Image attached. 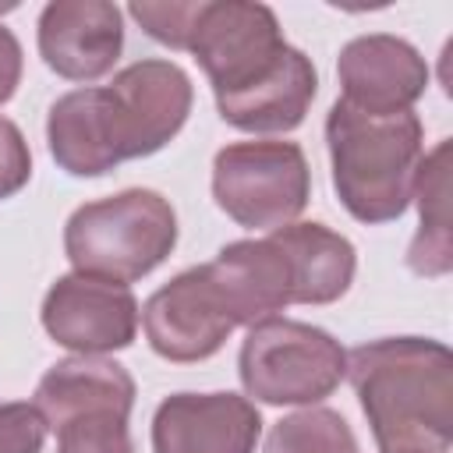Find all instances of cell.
<instances>
[{
  "label": "cell",
  "instance_id": "obj_12",
  "mask_svg": "<svg viewBox=\"0 0 453 453\" xmlns=\"http://www.w3.org/2000/svg\"><path fill=\"white\" fill-rule=\"evenodd\" d=\"M124 50L120 7L106 0H53L39 14V57L67 81H96Z\"/></svg>",
  "mask_w": 453,
  "mask_h": 453
},
{
  "label": "cell",
  "instance_id": "obj_15",
  "mask_svg": "<svg viewBox=\"0 0 453 453\" xmlns=\"http://www.w3.org/2000/svg\"><path fill=\"white\" fill-rule=\"evenodd\" d=\"M46 421V428H57L60 421H67L71 414L81 411H120L131 414L134 407V379L127 375L124 365L110 361V357H67L60 365H53L39 386H35V400H32Z\"/></svg>",
  "mask_w": 453,
  "mask_h": 453
},
{
  "label": "cell",
  "instance_id": "obj_23",
  "mask_svg": "<svg viewBox=\"0 0 453 453\" xmlns=\"http://www.w3.org/2000/svg\"><path fill=\"white\" fill-rule=\"evenodd\" d=\"M46 432L35 403H0V453H42Z\"/></svg>",
  "mask_w": 453,
  "mask_h": 453
},
{
  "label": "cell",
  "instance_id": "obj_18",
  "mask_svg": "<svg viewBox=\"0 0 453 453\" xmlns=\"http://www.w3.org/2000/svg\"><path fill=\"white\" fill-rule=\"evenodd\" d=\"M449 156L453 142L442 138L428 156H421L414 198H418V234L407 248V265L418 276H446L453 269V226H449Z\"/></svg>",
  "mask_w": 453,
  "mask_h": 453
},
{
  "label": "cell",
  "instance_id": "obj_9",
  "mask_svg": "<svg viewBox=\"0 0 453 453\" xmlns=\"http://www.w3.org/2000/svg\"><path fill=\"white\" fill-rule=\"evenodd\" d=\"M124 159L159 152L191 113V78L173 60H138L106 85Z\"/></svg>",
  "mask_w": 453,
  "mask_h": 453
},
{
  "label": "cell",
  "instance_id": "obj_11",
  "mask_svg": "<svg viewBox=\"0 0 453 453\" xmlns=\"http://www.w3.org/2000/svg\"><path fill=\"white\" fill-rule=\"evenodd\" d=\"M258 407L241 393H173L156 407L152 453H255Z\"/></svg>",
  "mask_w": 453,
  "mask_h": 453
},
{
  "label": "cell",
  "instance_id": "obj_17",
  "mask_svg": "<svg viewBox=\"0 0 453 453\" xmlns=\"http://www.w3.org/2000/svg\"><path fill=\"white\" fill-rule=\"evenodd\" d=\"M315 92H319L315 64L297 50L276 78H269L265 85L251 88L248 96H241L234 103H223L219 117L226 124H234L237 131H251V134L294 131L304 120Z\"/></svg>",
  "mask_w": 453,
  "mask_h": 453
},
{
  "label": "cell",
  "instance_id": "obj_5",
  "mask_svg": "<svg viewBox=\"0 0 453 453\" xmlns=\"http://www.w3.org/2000/svg\"><path fill=\"white\" fill-rule=\"evenodd\" d=\"M188 53L205 71L216 106H223L276 78L297 46L283 39L280 21L265 4L198 0L188 32Z\"/></svg>",
  "mask_w": 453,
  "mask_h": 453
},
{
  "label": "cell",
  "instance_id": "obj_22",
  "mask_svg": "<svg viewBox=\"0 0 453 453\" xmlns=\"http://www.w3.org/2000/svg\"><path fill=\"white\" fill-rule=\"evenodd\" d=\"M127 11L145 28V35H152L156 42H163L170 50H188V32H191L198 0H170V4L142 0V4H131Z\"/></svg>",
  "mask_w": 453,
  "mask_h": 453
},
{
  "label": "cell",
  "instance_id": "obj_2",
  "mask_svg": "<svg viewBox=\"0 0 453 453\" xmlns=\"http://www.w3.org/2000/svg\"><path fill=\"white\" fill-rule=\"evenodd\" d=\"M326 145L336 198L357 223H389L407 212L425 156L414 110L368 117L336 99L326 117Z\"/></svg>",
  "mask_w": 453,
  "mask_h": 453
},
{
  "label": "cell",
  "instance_id": "obj_4",
  "mask_svg": "<svg viewBox=\"0 0 453 453\" xmlns=\"http://www.w3.org/2000/svg\"><path fill=\"white\" fill-rule=\"evenodd\" d=\"M237 372L258 403L311 407L347 379V350L311 322L273 315L248 326Z\"/></svg>",
  "mask_w": 453,
  "mask_h": 453
},
{
  "label": "cell",
  "instance_id": "obj_19",
  "mask_svg": "<svg viewBox=\"0 0 453 453\" xmlns=\"http://www.w3.org/2000/svg\"><path fill=\"white\" fill-rule=\"evenodd\" d=\"M265 453H361V446L343 414L329 407H304L273 425Z\"/></svg>",
  "mask_w": 453,
  "mask_h": 453
},
{
  "label": "cell",
  "instance_id": "obj_21",
  "mask_svg": "<svg viewBox=\"0 0 453 453\" xmlns=\"http://www.w3.org/2000/svg\"><path fill=\"white\" fill-rule=\"evenodd\" d=\"M57 453H134L127 414L120 411H81L60 421Z\"/></svg>",
  "mask_w": 453,
  "mask_h": 453
},
{
  "label": "cell",
  "instance_id": "obj_8",
  "mask_svg": "<svg viewBox=\"0 0 453 453\" xmlns=\"http://www.w3.org/2000/svg\"><path fill=\"white\" fill-rule=\"evenodd\" d=\"M142 311L127 283L67 273L42 297V329L67 350L103 357L134 343Z\"/></svg>",
  "mask_w": 453,
  "mask_h": 453
},
{
  "label": "cell",
  "instance_id": "obj_7",
  "mask_svg": "<svg viewBox=\"0 0 453 453\" xmlns=\"http://www.w3.org/2000/svg\"><path fill=\"white\" fill-rule=\"evenodd\" d=\"M142 329L149 347L177 365L212 357L237 329L230 304L209 265L184 269L163 283L142 308Z\"/></svg>",
  "mask_w": 453,
  "mask_h": 453
},
{
  "label": "cell",
  "instance_id": "obj_6",
  "mask_svg": "<svg viewBox=\"0 0 453 453\" xmlns=\"http://www.w3.org/2000/svg\"><path fill=\"white\" fill-rule=\"evenodd\" d=\"M311 195V173L297 142H234L212 159L216 205L248 230L294 223Z\"/></svg>",
  "mask_w": 453,
  "mask_h": 453
},
{
  "label": "cell",
  "instance_id": "obj_13",
  "mask_svg": "<svg viewBox=\"0 0 453 453\" xmlns=\"http://www.w3.org/2000/svg\"><path fill=\"white\" fill-rule=\"evenodd\" d=\"M46 142L57 166L71 177H103L124 163V145L106 85L74 88L50 106Z\"/></svg>",
  "mask_w": 453,
  "mask_h": 453
},
{
  "label": "cell",
  "instance_id": "obj_1",
  "mask_svg": "<svg viewBox=\"0 0 453 453\" xmlns=\"http://www.w3.org/2000/svg\"><path fill=\"white\" fill-rule=\"evenodd\" d=\"M347 375L379 453H449L453 354L439 340L386 336L347 354Z\"/></svg>",
  "mask_w": 453,
  "mask_h": 453
},
{
  "label": "cell",
  "instance_id": "obj_3",
  "mask_svg": "<svg viewBox=\"0 0 453 453\" xmlns=\"http://www.w3.org/2000/svg\"><path fill=\"white\" fill-rule=\"evenodd\" d=\"M177 244L173 205L149 188L85 202L64 226V251L74 273L134 283L149 276Z\"/></svg>",
  "mask_w": 453,
  "mask_h": 453
},
{
  "label": "cell",
  "instance_id": "obj_16",
  "mask_svg": "<svg viewBox=\"0 0 453 453\" xmlns=\"http://www.w3.org/2000/svg\"><path fill=\"white\" fill-rule=\"evenodd\" d=\"M269 234L294 265V304H333L350 290L357 255L343 234L326 223H287Z\"/></svg>",
  "mask_w": 453,
  "mask_h": 453
},
{
  "label": "cell",
  "instance_id": "obj_20",
  "mask_svg": "<svg viewBox=\"0 0 453 453\" xmlns=\"http://www.w3.org/2000/svg\"><path fill=\"white\" fill-rule=\"evenodd\" d=\"M21 81V42L7 25H0V106L14 96ZM32 177V152L14 120L0 117V198L18 195Z\"/></svg>",
  "mask_w": 453,
  "mask_h": 453
},
{
  "label": "cell",
  "instance_id": "obj_10",
  "mask_svg": "<svg viewBox=\"0 0 453 453\" xmlns=\"http://www.w3.org/2000/svg\"><path fill=\"white\" fill-rule=\"evenodd\" d=\"M340 103L368 117H396L407 113L428 88L425 57L400 35L372 32L357 35L340 50L336 60Z\"/></svg>",
  "mask_w": 453,
  "mask_h": 453
},
{
  "label": "cell",
  "instance_id": "obj_14",
  "mask_svg": "<svg viewBox=\"0 0 453 453\" xmlns=\"http://www.w3.org/2000/svg\"><path fill=\"white\" fill-rule=\"evenodd\" d=\"M237 326H255L294 304V265L280 241H234L209 262Z\"/></svg>",
  "mask_w": 453,
  "mask_h": 453
}]
</instances>
